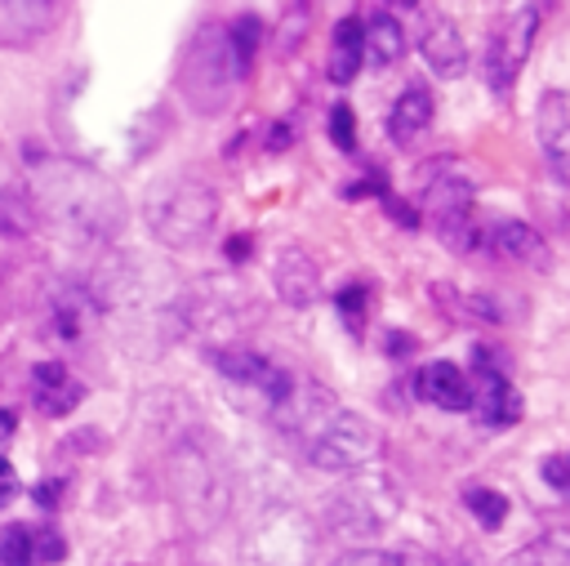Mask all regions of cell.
Returning a JSON list of instances; mask_svg holds the SVG:
<instances>
[{"label": "cell", "mask_w": 570, "mask_h": 566, "mask_svg": "<svg viewBox=\"0 0 570 566\" xmlns=\"http://www.w3.org/2000/svg\"><path fill=\"white\" fill-rule=\"evenodd\" d=\"M36 209L31 196L22 187H4L0 183V236H31L36 232Z\"/></svg>", "instance_id": "22"}, {"label": "cell", "mask_w": 570, "mask_h": 566, "mask_svg": "<svg viewBox=\"0 0 570 566\" xmlns=\"http://www.w3.org/2000/svg\"><path fill=\"white\" fill-rule=\"evenodd\" d=\"M223 27H227V45H232L236 62L249 71V67H254V53H258V40H263V18H258V13H236V18L223 22Z\"/></svg>", "instance_id": "24"}, {"label": "cell", "mask_w": 570, "mask_h": 566, "mask_svg": "<svg viewBox=\"0 0 570 566\" xmlns=\"http://www.w3.org/2000/svg\"><path fill=\"white\" fill-rule=\"evenodd\" d=\"M401 53H405V27L392 13L370 18L365 22V58L374 67H392V62H401Z\"/></svg>", "instance_id": "21"}, {"label": "cell", "mask_w": 570, "mask_h": 566, "mask_svg": "<svg viewBox=\"0 0 570 566\" xmlns=\"http://www.w3.org/2000/svg\"><path fill=\"white\" fill-rule=\"evenodd\" d=\"M432 116H436L432 89H428V85H405V89L396 94L392 111H387V138H392L396 147H405V143H414V138L432 125Z\"/></svg>", "instance_id": "17"}, {"label": "cell", "mask_w": 570, "mask_h": 566, "mask_svg": "<svg viewBox=\"0 0 570 566\" xmlns=\"http://www.w3.org/2000/svg\"><path fill=\"white\" fill-rule=\"evenodd\" d=\"M147 227L169 250H196L214 236L218 223V192L196 174L160 178L147 192Z\"/></svg>", "instance_id": "3"}, {"label": "cell", "mask_w": 570, "mask_h": 566, "mask_svg": "<svg viewBox=\"0 0 570 566\" xmlns=\"http://www.w3.org/2000/svg\"><path fill=\"white\" fill-rule=\"evenodd\" d=\"M325 129H330V138H334L338 152H356V111H352L347 103H334V107H330Z\"/></svg>", "instance_id": "27"}, {"label": "cell", "mask_w": 570, "mask_h": 566, "mask_svg": "<svg viewBox=\"0 0 570 566\" xmlns=\"http://www.w3.org/2000/svg\"><path fill=\"white\" fill-rule=\"evenodd\" d=\"M89 316H94L89 294H80V290H62V294L53 299V330H58L62 339H76V334L89 325Z\"/></svg>", "instance_id": "23"}, {"label": "cell", "mask_w": 570, "mask_h": 566, "mask_svg": "<svg viewBox=\"0 0 570 566\" xmlns=\"http://www.w3.org/2000/svg\"><path fill=\"white\" fill-rule=\"evenodd\" d=\"M245 76L249 71L236 62V53L227 45V27L223 22H209V27H200L187 40V49L178 58L174 85H178L183 103L196 116H218V111H227L236 103V89L245 85Z\"/></svg>", "instance_id": "2"}, {"label": "cell", "mask_w": 570, "mask_h": 566, "mask_svg": "<svg viewBox=\"0 0 570 566\" xmlns=\"http://www.w3.org/2000/svg\"><path fill=\"white\" fill-rule=\"evenodd\" d=\"M481 245H490L494 258L517 263V267H548V245L543 236L521 223V218H494L481 227Z\"/></svg>", "instance_id": "12"}, {"label": "cell", "mask_w": 570, "mask_h": 566, "mask_svg": "<svg viewBox=\"0 0 570 566\" xmlns=\"http://www.w3.org/2000/svg\"><path fill=\"white\" fill-rule=\"evenodd\" d=\"M62 557H67V539L53 526L13 521L0 535V562L4 566H58Z\"/></svg>", "instance_id": "11"}, {"label": "cell", "mask_w": 570, "mask_h": 566, "mask_svg": "<svg viewBox=\"0 0 570 566\" xmlns=\"http://www.w3.org/2000/svg\"><path fill=\"white\" fill-rule=\"evenodd\" d=\"M334 308H338L343 330L361 339L365 325H370V316H374V281H370V276H352V281L334 294Z\"/></svg>", "instance_id": "20"}, {"label": "cell", "mask_w": 570, "mask_h": 566, "mask_svg": "<svg viewBox=\"0 0 570 566\" xmlns=\"http://www.w3.org/2000/svg\"><path fill=\"white\" fill-rule=\"evenodd\" d=\"M419 53H423V62H428L441 80H454V76L468 71V45H463V31H459V22L445 18V13H436V18L423 22Z\"/></svg>", "instance_id": "15"}, {"label": "cell", "mask_w": 570, "mask_h": 566, "mask_svg": "<svg viewBox=\"0 0 570 566\" xmlns=\"http://www.w3.org/2000/svg\"><path fill=\"white\" fill-rule=\"evenodd\" d=\"M468 388H472V414L481 419V428H512L521 419V397L508 379V370L499 365V352L494 348H472V374H468Z\"/></svg>", "instance_id": "7"}, {"label": "cell", "mask_w": 570, "mask_h": 566, "mask_svg": "<svg viewBox=\"0 0 570 566\" xmlns=\"http://www.w3.org/2000/svg\"><path fill=\"white\" fill-rule=\"evenodd\" d=\"M383 4H396V9H414L419 0H383Z\"/></svg>", "instance_id": "38"}, {"label": "cell", "mask_w": 570, "mask_h": 566, "mask_svg": "<svg viewBox=\"0 0 570 566\" xmlns=\"http://www.w3.org/2000/svg\"><path fill=\"white\" fill-rule=\"evenodd\" d=\"M534 125H539V147H543V160H548L552 178L561 187H570V94L566 89H543Z\"/></svg>", "instance_id": "10"}, {"label": "cell", "mask_w": 570, "mask_h": 566, "mask_svg": "<svg viewBox=\"0 0 570 566\" xmlns=\"http://www.w3.org/2000/svg\"><path fill=\"white\" fill-rule=\"evenodd\" d=\"M534 36H539V13L534 9H517L508 13L494 36H490V49H485V76H490V89L494 94H508L534 49Z\"/></svg>", "instance_id": "8"}, {"label": "cell", "mask_w": 570, "mask_h": 566, "mask_svg": "<svg viewBox=\"0 0 570 566\" xmlns=\"http://www.w3.org/2000/svg\"><path fill=\"white\" fill-rule=\"evenodd\" d=\"M503 566H570V544L566 539H534V544H521Z\"/></svg>", "instance_id": "26"}, {"label": "cell", "mask_w": 570, "mask_h": 566, "mask_svg": "<svg viewBox=\"0 0 570 566\" xmlns=\"http://www.w3.org/2000/svg\"><path fill=\"white\" fill-rule=\"evenodd\" d=\"M419 397L428 401V406H436V410H468L472 406V388H468V374L454 365V361H428L423 370H419Z\"/></svg>", "instance_id": "18"}, {"label": "cell", "mask_w": 570, "mask_h": 566, "mask_svg": "<svg viewBox=\"0 0 570 566\" xmlns=\"http://www.w3.org/2000/svg\"><path fill=\"white\" fill-rule=\"evenodd\" d=\"M272 285L289 308H312L321 299V267L303 245H285L272 263Z\"/></svg>", "instance_id": "13"}, {"label": "cell", "mask_w": 570, "mask_h": 566, "mask_svg": "<svg viewBox=\"0 0 570 566\" xmlns=\"http://www.w3.org/2000/svg\"><path fill=\"white\" fill-rule=\"evenodd\" d=\"M298 446H303L307 463L321 468V472H356V468H365L379 455L383 441H379V432H374V423L365 414L343 410V406H330L298 437Z\"/></svg>", "instance_id": "6"}, {"label": "cell", "mask_w": 570, "mask_h": 566, "mask_svg": "<svg viewBox=\"0 0 570 566\" xmlns=\"http://www.w3.org/2000/svg\"><path fill=\"white\" fill-rule=\"evenodd\" d=\"M419 218L432 223V232L454 254H472L481 245V227L472 214V178L459 160L441 156L419 169Z\"/></svg>", "instance_id": "4"}, {"label": "cell", "mask_w": 570, "mask_h": 566, "mask_svg": "<svg viewBox=\"0 0 570 566\" xmlns=\"http://www.w3.org/2000/svg\"><path fill=\"white\" fill-rule=\"evenodd\" d=\"M31 401L45 419H67L85 401V383L62 361H40L31 365Z\"/></svg>", "instance_id": "14"}, {"label": "cell", "mask_w": 570, "mask_h": 566, "mask_svg": "<svg viewBox=\"0 0 570 566\" xmlns=\"http://www.w3.org/2000/svg\"><path fill=\"white\" fill-rule=\"evenodd\" d=\"M463 508H468L485 530H499L503 517H508V495L494 490V486H468V490H463Z\"/></svg>", "instance_id": "25"}, {"label": "cell", "mask_w": 570, "mask_h": 566, "mask_svg": "<svg viewBox=\"0 0 570 566\" xmlns=\"http://www.w3.org/2000/svg\"><path fill=\"white\" fill-rule=\"evenodd\" d=\"M539 477H543V486H548V490H557V495H566V499H570V450L548 455V459H543V468H539Z\"/></svg>", "instance_id": "28"}, {"label": "cell", "mask_w": 570, "mask_h": 566, "mask_svg": "<svg viewBox=\"0 0 570 566\" xmlns=\"http://www.w3.org/2000/svg\"><path fill=\"white\" fill-rule=\"evenodd\" d=\"M209 365H214L227 383H236V388L263 397L272 410H276V406L289 397V388H294L289 370H281L272 357H263V352H254V348H214V352H209Z\"/></svg>", "instance_id": "9"}, {"label": "cell", "mask_w": 570, "mask_h": 566, "mask_svg": "<svg viewBox=\"0 0 570 566\" xmlns=\"http://www.w3.org/2000/svg\"><path fill=\"white\" fill-rule=\"evenodd\" d=\"M58 499H62V481H40L36 486V504L40 508H58Z\"/></svg>", "instance_id": "35"}, {"label": "cell", "mask_w": 570, "mask_h": 566, "mask_svg": "<svg viewBox=\"0 0 570 566\" xmlns=\"http://www.w3.org/2000/svg\"><path fill=\"white\" fill-rule=\"evenodd\" d=\"M405 348H414V339H410V334H401V330H396V334H387V352H392V357H410Z\"/></svg>", "instance_id": "36"}, {"label": "cell", "mask_w": 570, "mask_h": 566, "mask_svg": "<svg viewBox=\"0 0 570 566\" xmlns=\"http://www.w3.org/2000/svg\"><path fill=\"white\" fill-rule=\"evenodd\" d=\"M223 254H227L232 263H240V258H249V254H254V236H245V232H240V236H232Z\"/></svg>", "instance_id": "34"}, {"label": "cell", "mask_w": 570, "mask_h": 566, "mask_svg": "<svg viewBox=\"0 0 570 566\" xmlns=\"http://www.w3.org/2000/svg\"><path fill=\"white\" fill-rule=\"evenodd\" d=\"M294 143V125L289 120H281V125H272V138H267V152H285Z\"/></svg>", "instance_id": "33"}, {"label": "cell", "mask_w": 570, "mask_h": 566, "mask_svg": "<svg viewBox=\"0 0 570 566\" xmlns=\"http://www.w3.org/2000/svg\"><path fill=\"white\" fill-rule=\"evenodd\" d=\"M343 196H347V201H361V196H387V183H383V174H379V169H370L365 178L343 183Z\"/></svg>", "instance_id": "30"}, {"label": "cell", "mask_w": 570, "mask_h": 566, "mask_svg": "<svg viewBox=\"0 0 570 566\" xmlns=\"http://www.w3.org/2000/svg\"><path fill=\"white\" fill-rule=\"evenodd\" d=\"M13 495H18V472H13V463L0 455V508H4Z\"/></svg>", "instance_id": "32"}, {"label": "cell", "mask_w": 570, "mask_h": 566, "mask_svg": "<svg viewBox=\"0 0 570 566\" xmlns=\"http://www.w3.org/2000/svg\"><path fill=\"white\" fill-rule=\"evenodd\" d=\"M383 209H387V218H396V223H401V227H410V232L423 223V218L414 214V205H410V201H401V196H392V192L383 196Z\"/></svg>", "instance_id": "31"}, {"label": "cell", "mask_w": 570, "mask_h": 566, "mask_svg": "<svg viewBox=\"0 0 570 566\" xmlns=\"http://www.w3.org/2000/svg\"><path fill=\"white\" fill-rule=\"evenodd\" d=\"M22 192L31 196L36 218H49L62 236L85 245H107L125 227V192L111 174L76 156H40L27 165Z\"/></svg>", "instance_id": "1"}, {"label": "cell", "mask_w": 570, "mask_h": 566, "mask_svg": "<svg viewBox=\"0 0 570 566\" xmlns=\"http://www.w3.org/2000/svg\"><path fill=\"white\" fill-rule=\"evenodd\" d=\"M13 441V414L0 406V455H4V446Z\"/></svg>", "instance_id": "37"}, {"label": "cell", "mask_w": 570, "mask_h": 566, "mask_svg": "<svg viewBox=\"0 0 570 566\" xmlns=\"http://www.w3.org/2000/svg\"><path fill=\"white\" fill-rule=\"evenodd\" d=\"M321 530L294 504L263 508L240 535V566H316Z\"/></svg>", "instance_id": "5"}, {"label": "cell", "mask_w": 570, "mask_h": 566, "mask_svg": "<svg viewBox=\"0 0 570 566\" xmlns=\"http://www.w3.org/2000/svg\"><path fill=\"white\" fill-rule=\"evenodd\" d=\"M334 566H401V557H392L383 548H356V553H343Z\"/></svg>", "instance_id": "29"}, {"label": "cell", "mask_w": 570, "mask_h": 566, "mask_svg": "<svg viewBox=\"0 0 570 566\" xmlns=\"http://www.w3.org/2000/svg\"><path fill=\"white\" fill-rule=\"evenodd\" d=\"M365 62V22L356 18H338L330 31V58H325V76L334 85H352L356 71Z\"/></svg>", "instance_id": "19"}, {"label": "cell", "mask_w": 570, "mask_h": 566, "mask_svg": "<svg viewBox=\"0 0 570 566\" xmlns=\"http://www.w3.org/2000/svg\"><path fill=\"white\" fill-rule=\"evenodd\" d=\"M58 18V0H0V49L36 45Z\"/></svg>", "instance_id": "16"}]
</instances>
